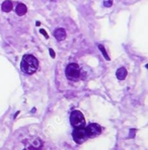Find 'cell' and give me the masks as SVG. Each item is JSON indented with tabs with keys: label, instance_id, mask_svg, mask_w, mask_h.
Instances as JSON below:
<instances>
[{
	"label": "cell",
	"instance_id": "6da1fadb",
	"mask_svg": "<svg viewBox=\"0 0 148 150\" xmlns=\"http://www.w3.org/2000/svg\"><path fill=\"white\" fill-rule=\"evenodd\" d=\"M22 70L26 74H34L39 68V61L33 55H24L20 64Z\"/></svg>",
	"mask_w": 148,
	"mask_h": 150
},
{
	"label": "cell",
	"instance_id": "7a4b0ae2",
	"mask_svg": "<svg viewBox=\"0 0 148 150\" xmlns=\"http://www.w3.org/2000/svg\"><path fill=\"white\" fill-rule=\"evenodd\" d=\"M65 75L69 80L71 81H78L81 77V69L78 64L71 63L66 67Z\"/></svg>",
	"mask_w": 148,
	"mask_h": 150
},
{
	"label": "cell",
	"instance_id": "3957f363",
	"mask_svg": "<svg viewBox=\"0 0 148 150\" xmlns=\"http://www.w3.org/2000/svg\"><path fill=\"white\" fill-rule=\"evenodd\" d=\"M70 123L75 128H84L85 118L79 111H73L70 115Z\"/></svg>",
	"mask_w": 148,
	"mask_h": 150
},
{
	"label": "cell",
	"instance_id": "277c9868",
	"mask_svg": "<svg viewBox=\"0 0 148 150\" xmlns=\"http://www.w3.org/2000/svg\"><path fill=\"white\" fill-rule=\"evenodd\" d=\"M72 136H73L74 141L77 144H82L83 142H85L88 139L86 130L84 128H76L72 133Z\"/></svg>",
	"mask_w": 148,
	"mask_h": 150
},
{
	"label": "cell",
	"instance_id": "5b68a950",
	"mask_svg": "<svg viewBox=\"0 0 148 150\" xmlns=\"http://www.w3.org/2000/svg\"><path fill=\"white\" fill-rule=\"evenodd\" d=\"M85 130H86L88 138H94L102 133V128H100V126L98 124H89L86 127Z\"/></svg>",
	"mask_w": 148,
	"mask_h": 150
},
{
	"label": "cell",
	"instance_id": "8992f818",
	"mask_svg": "<svg viewBox=\"0 0 148 150\" xmlns=\"http://www.w3.org/2000/svg\"><path fill=\"white\" fill-rule=\"evenodd\" d=\"M54 36L58 41H63L66 38V32L64 28H57L54 32Z\"/></svg>",
	"mask_w": 148,
	"mask_h": 150
},
{
	"label": "cell",
	"instance_id": "52a82bcc",
	"mask_svg": "<svg viewBox=\"0 0 148 150\" xmlns=\"http://www.w3.org/2000/svg\"><path fill=\"white\" fill-rule=\"evenodd\" d=\"M26 10H28V8H26V5L22 4V3H20V4H17V6H16V13H17V15L20 16L24 15Z\"/></svg>",
	"mask_w": 148,
	"mask_h": 150
},
{
	"label": "cell",
	"instance_id": "ba28073f",
	"mask_svg": "<svg viewBox=\"0 0 148 150\" xmlns=\"http://www.w3.org/2000/svg\"><path fill=\"white\" fill-rule=\"evenodd\" d=\"M2 10L4 11V12H9V11H11V9H12V2L11 1H9V0H6V1H4V2L2 3Z\"/></svg>",
	"mask_w": 148,
	"mask_h": 150
},
{
	"label": "cell",
	"instance_id": "9c48e42d",
	"mask_svg": "<svg viewBox=\"0 0 148 150\" xmlns=\"http://www.w3.org/2000/svg\"><path fill=\"white\" fill-rule=\"evenodd\" d=\"M126 75H127V71L125 68H120V69L117 71V77L119 79H121V80L124 79L125 77H126Z\"/></svg>",
	"mask_w": 148,
	"mask_h": 150
},
{
	"label": "cell",
	"instance_id": "30bf717a",
	"mask_svg": "<svg viewBox=\"0 0 148 150\" xmlns=\"http://www.w3.org/2000/svg\"><path fill=\"white\" fill-rule=\"evenodd\" d=\"M104 4H105L106 7H111L112 4H113V0H105Z\"/></svg>",
	"mask_w": 148,
	"mask_h": 150
},
{
	"label": "cell",
	"instance_id": "8fae6325",
	"mask_svg": "<svg viewBox=\"0 0 148 150\" xmlns=\"http://www.w3.org/2000/svg\"><path fill=\"white\" fill-rule=\"evenodd\" d=\"M24 150H31V149H30V148L28 147V148H26V149H24Z\"/></svg>",
	"mask_w": 148,
	"mask_h": 150
}]
</instances>
